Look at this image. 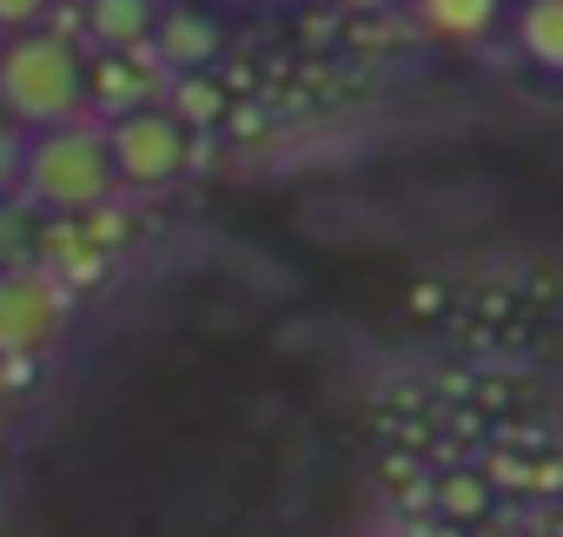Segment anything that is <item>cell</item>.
<instances>
[{
	"label": "cell",
	"mask_w": 563,
	"mask_h": 537,
	"mask_svg": "<svg viewBox=\"0 0 563 537\" xmlns=\"http://www.w3.org/2000/svg\"><path fill=\"white\" fill-rule=\"evenodd\" d=\"M87 54L54 34V28H27L0 41V113L21 133H54L87 120Z\"/></svg>",
	"instance_id": "6da1fadb"
},
{
	"label": "cell",
	"mask_w": 563,
	"mask_h": 537,
	"mask_svg": "<svg viewBox=\"0 0 563 537\" xmlns=\"http://www.w3.org/2000/svg\"><path fill=\"white\" fill-rule=\"evenodd\" d=\"M21 193L34 206H47V212H93V206H107L120 193L113 186V160H107V127L74 120V127H54V133H27Z\"/></svg>",
	"instance_id": "7a4b0ae2"
},
{
	"label": "cell",
	"mask_w": 563,
	"mask_h": 537,
	"mask_svg": "<svg viewBox=\"0 0 563 537\" xmlns=\"http://www.w3.org/2000/svg\"><path fill=\"white\" fill-rule=\"evenodd\" d=\"M107 160H113V186L133 193H159L186 173L192 160V133L173 107H126L107 127Z\"/></svg>",
	"instance_id": "3957f363"
},
{
	"label": "cell",
	"mask_w": 563,
	"mask_h": 537,
	"mask_svg": "<svg viewBox=\"0 0 563 537\" xmlns=\"http://www.w3.org/2000/svg\"><path fill=\"white\" fill-rule=\"evenodd\" d=\"M67 332V293L41 265H14L0 273V365H21L54 352Z\"/></svg>",
	"instance_id": "277c9868"
},
{
	"label": "cell",
	"mask_w": 563,
	"mask_h": 537,
	"mask_svg": "<svg viewBox=\"0 0 563 537\" xmlns=\"http://www.w3.org/2000/svg\"><path fill=\"white\" fill-rule=\"evenodd\" d=\"M159 14H166L159 0H87V34H93L107 54H133V47L153 41Z\"/></svg>",
	"instance_id": "5b68a950"
},
{
	"label": "cell",
	"mask_w": 563,
	"mask_h": 537,
	"mask_svg": "<svg viewBox=\"0 0 563 537\" xmlns=\"http://www.w3.org/2000/svg\"><path fill=\"white\" fill-rule=\"evenodd\" d=\"M517 28V47L537 74H556L563 80V0H523V8L510 14Z\"/></svg>",
	"instance_id": "8992f818"
},
{
	"label": "cell",
	"mask_w": 563,
	"mask_h": 537,
	"mask_svg": "<svg viewBox=\"0 0 563 537\" xmlns=\"http://www.w3.org/2000/svg\"><path fill=\"white\" fill-rule=\"evenodd\" d=\"M153 41H159V61H166V67H206V61L219 54L212 14H192V8H166L159 28H153Z\"/></svg>",
	"instance_id": "52a82bcc"
},
{
	"label": "cell",
	"mask_w": 563,
	"mask_h": 537,
	"mask_svg": "<svg viewBox=\"0 0 563 537\" xmlns=\"http://www.w3.org/2000/svg\"><path fill=\"white\" fill-rule=\"evenodd\" d=\"M504 14V0H418V21L438 41H484Z\"/></svg>",
	"instance_id": "ba28073f"
},
{
	"label": "cell",
	"mask_w": 563,
	"mask_h": 537,
	"mask_svg": "<svg viewBox=\"0 0 563 537\" xmlns=\"http://www.w3.org/2000/svg\"><path fill=\"white\" fill-rule=\"evenodd\" d=\"M21 153H27V133L0 113V193H14L21 186Z\"/></svg>",
	"instance_id": "9c48e42d"
},
{
	"label": "cell",
	"mask_w": 563,
	"mask_h": 537,
	"mask_svg": "<svg viewBox=\"0 0 563 537\" xmlns=\"http://www.w3.org/2000/svg\"><path fill=\"white\" fill-rule=\"evenodd\" d=\"M47 8H54V0H0V34H27V28H41Z\"/></svg>",
	"instance_id": "30bf717a"
},
{
	"label": "cell",
	"mask_w": 563,
	"mask_h": 537,
	"mask_svg": "<svg viewBox=\"0 0 563 537\" xmlns=\"http://www.w3.org/2000/svg\"><path fill=\"white\" fill-rule=\"evenodd\" d=\"M8 398H14V385H8V372H0V418H8Z\"/></svg>",
	"instance_id": "8fae6325"
},
{
	"label": "cell",
	"mask_w": 563,
	"mask_h": 537,
	"mask_svg": "<svg viewBox=\"0 0 563 537\" xmlns=\"http://www.w3.org/2000/svg\"><path fill=\"white\" fill-rule=\"evenodd\" d=\"M225 8H278V0H225Z\"/></svg>",
	"instance_id": "7c38bea8"
}]
</instances>
